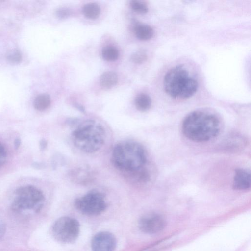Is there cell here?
<instances>
[{
	"instance_id": "obj_1",
	"label": "cell",
	"mask_w": 251,
	"mask_h": 251,
	"mask_svg": "<svg viewBox=\"0 0 251 251\" xmlns=\"http://www.w3.org/2000/svg\"><path fill=\"white\" fill-rule=\"evenodd\" d=\"M220 122L214 115L201 111L189 114L184 119L182 130L189 139L196 142L209 141L220 131Z\"/></svg>"
},
{
	"instance_id": "obj_2",
	"label": "cell",
	"mask_w": 251,
	"mask_h": 251,
	"mask_svg": "<svg viewBox=\"0 0 251 251\" xmlns=\"http://www.w3.org/2000/svg\"><path fill=\"white\" fill-rule=\"evenodd\" d=\"M165 92L174 98L187 99L197 91V81L189 75L187 71L182 66H175L166 74L163 80Z\"/></svg>"
},
{
	"instance_id": "obj_3",
	"label": "cell",
	"mask_w": 251,
	"mask_h": 251,
	"mask_svg": "<svg viewBox=\"0 0 251 251\" xmlns=\"http://www.w3.org/2000/svg\"><path fill=\"white\" fill-rule=\"evenodd\" d=\"M112 159L116 168L127 173L142 168L147 161L144 148L134 142L117 144L113 151Z\"/></svg>"
},
{
	"instance_id": "obj_4",
	"label": "cell",
	"mask_w": 251,
	"mask_h": 251,
	"mask_svg": "<svg viewBox=\"0 0 251 251\" xmlns=\"http://www.w3.org/2000/svg\"><path fill=\"white\" fill-rule=\"evenodd\" d=\"M104 136L103 127L92 120L83 123L72 133L75 145L86 152L99 150L103 143Z\"/></svg>"
},
{
	"instance_id": "obj_5",
	"label": "cell",
	"mask_w": 251,
	"mask_h": 251,
	"mask_svg": "<svg viewBox=\"0 0 251 251\" xmlns=\"http://www.w3.org/2000/svg\"><path fill=\"white\" fill-rule=\"evenodd\" d=\"M44 201V195L39 189L33 185H26L15 190L11 207L18 212H38L42 208Z\"/></svg>"
},
{
	"instance_id": "obj_6",
	"label": "cell",
	"mask_w": 251,
	"mask_h": 251,
	"mask_svg": "<svg viewBox=\"0 0 251 251\" xmlns=\"http://www.w3.org/2000/svg\"><path fill=\"white\" fill-rule=\"evenodd\" d=\"M80 225L76 219L69 217H62L53 224L52 232L54 238L63 243H72L77 238Z\"/></svg>"
},
{
	"instance_id": "obj_7",
	"label": "cell",
	"mask_w": 251,
	"mask_h": 251,
	"mask_svg": "<svg viewBox=\"0 0 251 251\" xmlns=\"http://www.w3.org/2000/svg\"><path fill=\"white\" fill-rule=\"evenodd\" d=\"M75 207L83 214L98 215L106 208L103 195L98 192H91L75 201Z\"/></svg>"
},
{
	"instance_id": "obj_8",
	"label": "cell",
	"mask_w": 251,
	"mask_h": 251,
	"mask_svg": "<svg viewBox=\"0 0 251 251\" xmlns=\"http://www.w3.org/2000/svg\"><path fill=\"white\" fill-rule=\"evenodd\" d=\"M164 219L156 213H149L143 216L139 220L138 227L145 233L152 234L161 231L166 226Z\"/></svg>"
},
{
	"instance_id": "obj_9",
	"label": "cell",
	"mask_w": 251,
	"mask_h": 251,
	"mask_svg": "<svg viewBox=\"0 0 251 251\" xmlns=\"http://www.w3.org/2000/svg\"><path fill=\"white\" fill-rule=\"evenodd\" d=\"M116 245V238L113 234L107 231L97 233L91 241L92 251H114Z\"/></svg>"
},
{
	"instance_id": "obj_10",
	"label": "cell",
	"mask_w": 251,
	"mask_h": 251,
	"mask_svg": "<svg viewBox=\"0 0 251 251\" xmlns=\"http://www.w3.org/2000/svg\"><path fill=\"white\" fill-rule=\"evenodd\" d=\"M250 172L244 169L236 170L233 178V189L237 190H245L250 188Z\"/></svg>"
},
{
	"instance_id": "obj_11",
	"label": "cell",
	"mask_w": 251,
	"mask_h": 251,
	"mask_svg": "<svg viewBox=\"0 0 251 251\" xmlns=\"http://www.w3.org/2000/svg\"><path fill=\"white\" fill-rule=\"evenodd\" d=\"M134 31L137 38L141 40H148L151 39L154 34L152 28L148 25L137 23L134 26Z\"/></svg>"
},
{
	"instance_id": "obj_12",
	"label": "cell",
	"mask_w": 251,
	"mask_h": 251,
	"mask_svg": "<svg viewBox=\"0 0 251 251\" xmlns=\"http://www.w3.org/2000/svg\"><path fill=\"white\" fill-rule=\"evenodd\" d=\"M71 176L74 180L81 184L88 183L92 178L91 174L86 168H78L73 171Z\"/></svg>"
},
{
	"instance_id": "obj_13",
	"label": "cell",
	"mask_w": 251,
	"mask_h": 251,
	"mask_svg": "<svg viewBox=\"0 0 251 251\" xmlns=\"http://www.w3.org/2000/svg\"><path fill=\"white\" fill-rule=\"evenodd\" d=\"M118 81V76L113 71H106L103 73L100 78L101 85L105 88H110L114 86Z\"/></svg>"
},
{
	"instance_id": "obj_14",
	"label": "cell",
	"mask_w": 251,
	"mask_h": 251,
	"mask_svg": "<svg viewBox=\"0 0 251 251\" xmlns=\"http://www.w3.org/2000/svg\"><path fill=\"white\" fill-rule=\"evenodd\" d=\"M135 105L138 110L146 111L149 110L151 105V99L146 94H140L135 99Z\"/></svg>"
},
{
	"instance_id": "obj_15",
	"label": "cell",
	"mask_w": 251,
	"mask_h": 251,
	"mask_svg": "<svg viewBox=\"0 0 251 251\" xmlns=\"http://www.w3.org/2000/svg\"><path fill=\"white\" fill-rule=\"evenodd\" d=\"M82 12L84 15L87 18L95 19L99 16L100 9L97 3L90 2L83 6Z\"/></svg>"
},
{
	"instance_id": "obj_16",
	"label": "cell",
	"mask_w": 251,
	"mask_h": 251,
	"mask_svg": "<svg viewBox=\"0 0 251 251\" xmlns=\"http://www.w3.org/2000/svg\"><path fill=\"white\" fill-rule=\"evenodd\" d=\"M174 237H168L152 244L139 251H158L169 246L174 242Z\"/></svg>"
},
{
	"instance_id": "obj_17",
	"label": "cell",
	"mask_w": 251,
	"mask_h": 251,
	"mask_svg": "<svg viewBox=\"0 0 251 251\" xmlns=\"http://www.w3.org/2000/svg\"><path fill=\"white\" fill-rule=\"evenodd\" d=\"M51 102L50 97L47 94H41L34 99L33 105L39 111H43L47 109Z\"/></svg>"
},
{
	"instance_id": "obj_18",
	"label": "cell",
	"mask_w": 251,
	"mask_h": 251,
	"mask_svg": "<svg viewBox=\"0 0 251 251\" xmlns=\"http://www.w3.org/2000/svg\"><path fill=\"white\" fill-rule=\"evenodd\" d=\"M102 55L104 60L108 61H113L118 58L119 51L114 46H107L103 48Z\"/></svg>"
},
{
	"instance_id": "obj_19",
	"label": "cell",
	"mask_w": 251,
	"mask_h": 251,
	"mask_svg": "<svg viewBox=\"0 0 251 251\" xmlns=\"http://www.w3.org/2000/svg\"><path fill=\"white\" fill-rule=\"evenodd\" d=\"M130 6L134 11L140 14L146 13L148 11L147 3L143 0H131L130 2Z\"/></svg>"
},
{
	"instance_id": "obj_20",
	"label": "cell",
	"mask_w": 251,
	"mask_h": 251,
	"mask_svg": "<svg viewBox=\"0 0 251 251\" xmlns=\"http://www.w3.org/2000/svg\"><path fill=\"white\" fill-rule=\"evenodd\" d=\"M147 58L146 53L143 50H138L131 55V60L136 63H142Z\"/></svg>"
},
{
	"instance_id": "obj_21",
	"label": "cell",
	"mask_w": 251,
	"mask_h": 251,
	"mask_svg": "<svg viewBox=\"0 0 251 251\" xmlns=\"http://www.w3.org/2000/svg\"><path fill=\"white\" fill-rule=\"evenodd\" d=\"M8 59L12 62H19L22 58L20 53L17 51H11L7 55Z\"/></svg>"
},
{
	"instance_id": "obj_22",
	"label": "cell",
	"mask_w": 251,
	"mask_h": 251,
	"mask_svg": "<svg viewBox=\"0 0 251 251\" xmlns=\"http://www.w3.org/2000/svg\"><path fill=\"white\" fill-rule=\"evenodd\" d=\"M6 159V150L3 145L0 142V168L4 164Z\"/></svg>"
},
{
	"instance_id": "obj_23",
	"label": "cell",
	"mask_w": 251,
	"mask_h": 251,
	"mask_svg": "<svg viewBox=\"0 0 251 251\" xmlns=\"http://www.w3.org/2000/svg\"><path fill=\"white\" fill-rule=\"evenodd\" d=\"M70 11L66 9H60L57 12V16L60 18H65L70 15Z\"/></svg>"
},
{
	"instance_id": "obj_24",
	"label": "cell",
	"mask_w": 251,
	"mask_h": 251,
	"mask_svg": "<svg viewBox=\"0 0 251 251\" xmlns=\"http://www.w3.org/2000/svg\"><path fill=\"white\" fill-rule=\"evenodd\" d=\"M5 232V226L0 220V240L3 237Z\"/></svg>"
},
{
	"instance_id": "obj_25",
	"label": "cell",
	"mask_w": 251,
	"mask_h": 251,
	"mask_svg": "<svg viewBox=\"0 0 251 251\" xmlns=\"http://www.w3.org/2000/svg\"><path fill=\"white\" fill-rule=\"evenodd\" d=\"M14 147L16 149H18L21 144V140L19 138H16L15 139L14 141Z\"/></svg>"
},
{
	"instance_id": "obj_26",
	"label": "cell",
	"mask_w": 251,
	"mask_h": 251,
	"mask_svg": "<svg viewBox=\"0 0 251 251\" xmlns=\"http://www.w3.org/2000/svg\"><path fill=\"white\" fill-rule=\"evenodd\" d=\"M47 144V142L46 140H41L40 143V148L42 150H44V149H45L46 148Z\"/></svg>"
}]
</instances>
